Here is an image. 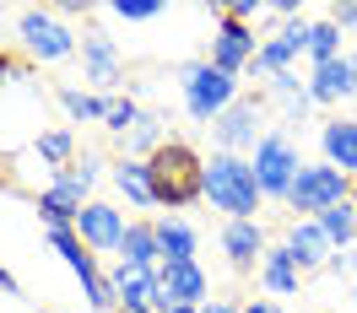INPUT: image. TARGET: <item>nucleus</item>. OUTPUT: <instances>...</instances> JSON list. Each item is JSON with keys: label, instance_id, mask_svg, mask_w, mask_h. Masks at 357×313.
Here are the masks:
<instances>
[{"label": "nucleus", "instance_id": "c9c22d12", "mask_svg": "<svg viewBox=\"0 0 357 313\" xmlns=\"http://www.w3.org/2000/svg\"><path fill=\"white\" fill-rule=\"evenodd\" d=\"M168 313H201V308H168Z\"/></svg>", "mask_w": 357, "mask_h": 313}, {"label": "nucleus", "instance_id": "a19ab883", "mask_svg": "<svg viewBox=\"0 0 357 313\" xmlns=\"http://www.w3.org/2000/svg\"><path fill=\"white\" fill-rule=\"evenodd\" d=\"M352 200H357V195H352Z\"/></svg>", "mask_w": 357, "mask_h": 313}, {"label": "nucleus", "instance_id": "4468645a", "mask_svg": "<svg viewBox=\"0 0 357 313\" xmlns=\"http://www.w3.org/2000/svg\"><path fill=\"white\" fill-rule=\"evenodd\" d=\"M266 227L260 222H227L222 227V254L233 270H260V259H266Z\"/></svg>", "mask_w": 357, "mask_h": 313}, {"label": "nucleus", "instance_id": "6ab92c4d", "mask_svg": "<svg viewBox=\"0 0 357 313\" xmlns=\"http://www.w3.org/2000/svg\"><path fill=\"white\" fill-rule=\"evenodd\" d=\"M119 265H141V270H157V265H162L157 222H130V227H125V243H119Z\"/></svg>", "mask_w": 357, "mask_h": 313}, {"label": "nucleus", "instance_id": "f03ea898", "mask_svg": "<svg viewBox=\"0 0 357 313\" xmlns=\"http://www.w3.org/2000/svg\"><path fill=\"white\" fill-rule=\"evenodd\" d=\"M206 200L227 211V222H260V205H266V189L255 179V162L233 152H211L206 162Z\"/></svg>", "mask_w": 357, "mask_h": 313}, {"label": "nucleus", "instance_id": "39448f33", "mask_svg": "<svg viewBox=\"0 0 357 313\" xmlns=\"http://www.w3.org/2000/svg\"><path fill=\"white\" fill-rule=\"evenodd\" d=\"M357 195V179H347L341 168H331V162H303V173L292 179L287 189V211H298V222H314L319 211H331V205L352 200Z\"/></svg>", "mask_w": 357, "mask_h": 313}, {"label": "nucleus", "instance_id": "c85d7f7f", "mask_svg": "<svg viewBox=\"0 0 357 313\" xmlns=\"http://www.w3.org/2000/svg\"><path fill=\"white\" fill-rule=\"evenodd\" d=\"M222 17H227V22H255V17H266V6H260V0H227V6H222Z\"/></svg>", "mask_w": 357, "mask_h": 313}, {"label": "nucleus", "instance_id": "2eb2a0df", "mask_svg": "<svg viewBox=\"0 0 357 313\" xmlns=\"http://www.w3.org/2000/svg\"><path fill=\"white\" fill-rule=\"evenodd\" d=\"M319 146H325V162H331V168H341L347 179H357V119H347V113L325 119V125H319Z\"/></svg>", "mask_w": 357, "mask_h": 313}, {"label": "nucleus", "instance_id": "2f4dec72", "mask_svg": "<svg viewBox=\"0 0 357 313\" xmlns=\"http://www.w3.org/2000/svg\"><path fill=\"white\" fill-rule=\"evenodd\" d=\"M6 76H22V65H17V60H11L6 49H0V81H6Z\"/></svg>", "mask_w": 357, "mask_h": 313}, {"label": "nucleus", "instance_id": "4c0bfd02", "mask_svg": "<svg viewBox=\"0 0 357 313\" xmlns=\"http://www.w3.org/2000/svg\"><path fill=\"white\" fill-rule=\"evenodd\" d=\"M352 303H357V281H352Z\"/></svg>", "mask_w": 357, "mask_h": 313}, {"label": "nucleus", "instance_id": "a211bd4d", "mask_svg": "<svg viewBox=\"0 0 357 313\" xmlns=\"http://www.w3.org/2000/svg\"><path fill=\"white\" fill-rule=\"evenodd\" d=\"M260 287H266L271 297H298V291H303V270H298V259L287 254V243L266 248V259H260Z\"/></svg>", "mask_w": 357, "mask_h": 313}, {"label": "nucleus", "instance_id": "1a4fd4ad", "mask_svg": "<svg viewBox=\"0 0 357 313\" xmlns=\"http://www.w3.org/2000/svg\"><path fill=\"white\" fill-rule=\"evenodd\" d=\"M255 54H260V38H255V27H244V22H227V17H217L206 60H211L217 70H227V76H244V70L255 65Z\"/></svg>", "mask_w": 357, "mask_h": 313}, {"label": "nucleus", "instance_id": "f257e3e1", "mask_svg": "<svg viewBox=\"0 0 357 313\" xmlns=\"http://www.w3.org/2000/svg\"><path fill=\"white\" fill-rule=\"evenodd\" d=\"M146 173H152V200L162 211H190L195 200H206V156L190 141H168L162 152H152Z\"/></svg>", "mask_w": 357, "mask_h": 313}, {"label": "nucleus", "instance_id": "c756f323", "mask_svg": "<svg viewBox=\"0 0 357 313\" xmlns=\"http://www.w3.org/2000/svg\"><path fill=\"white\" fill-rule=\"evenodd\" d=\"M331 270H335V275H347V281H357V254H352V248H335Z\"/></svg>", "mask_w": 357, "mask_h": 313}, {"label": "nucleus", "instance_id": "cd10ccee", "mask_svg": "<svg viewBox=\"0 0 357 313\" xmlns=\"http://www.w3.org/2000/svg\"><path fill=\"white\" fill-rule=\"evenodd\" d=\"M109 17H119V22H152V17H162V6L157 0H109Z\"/></svg>", "mask_w": 357, "mask_h": 313}, {"label": "nucleus", "instance_id": "58836bf2", "mask_svg": "<svg viewBox=\"0 0 357 313\" xmlns=\"http://www.w3.org/2000/svg\"><path fill=\"white\" fill-rule=\"evenodd\" d=\"M352 65H357V54H352Z\"/></svg>", "mask_w": 357, "mask_h": 313}, {"label": "nucleus", "instance_id": "0eeeda50", "mask_svg": "<svg viewBox=\"0 0 357 313\" xmlns=\"http://www.w3.org/2000/svg\"><path fill=\"white\" fill-rule=\"evenodd\" d=\"M17 38H22V49L33 60H70L76 44H82V38H76L60 17H49V11H22V17H17Z\"/></svg>", "mask_w": 357, "mask_h": 313}, {"label": "nucleus", "instance_id": "5701e85b", "mask_svg": "<svg viewBox=\"0 0 357 313\" xmlns=\"http://www.w3.org/2000/svg\"><path fill=\"white\" fill-rule=\"evenodd\" d=\"M314 222L325 227V238H331L335 248H347L357 238V200H341V205H331V211H319Z\"/></svg>", "mask_w": 357, "mask_h": 313}, {"label": "nucleus", "instance_id": "7ed1b4c3", "mask_svg": "<svg viewBox=\"0 0 357 313\" xmlns=\"http://www.w3.org/2000/svg\"><path fill=\"white\" fill-rule=\"evenodd\" d=\"M98 156H82V162H70V168H60L54 179H49V189L38 195V216H44V227L54 232V227H76V216L87 211V189L98 184Z\"/></svg>", "mask_w": 357, "mask_h": 313}, {"label": "nucleus", "instance_id": "4be33fe9", "mask_svg": "<svg viewBox=\"0 0 357 313\" xmlns=\"http://www.w3.org/2000/svg\"><path fill=\"white\" fill-rule=\"evenodd\" d=\"M54 97H60V109H66L70 125H82V119H103V113H109V97H98V92H87V87H60Z\"/></svg>", "mask_w": 357, "mask_h": 313}, {"label": "nucleus", "instance_id": "e433bc0d", "mask_svg": "<svg viewBox=\"0 0 357 313\" xmlns=\"http://www.w3.org/2000/svg\"><path fill=\"white\" fill-rule=\"evenodd\" d=\"M119 313H125V308H119ZM141 313H157V308H141Z\"/></svg>", "mask_w": 357, "mask_h": 313}, {"label": "nucleus", "instance_id": "a878e982", "mask_svg": "<svg viewBox=\"0 0 357 313\" xmlns=\"http://www.w3.org/2000/svg\"><path fill=\"white\" fill-rule=\"evenodd\" d=\"M141 103H135V97H109V113H103V130L109 135H125V141H130L135 135V125H141Z\"/></svg>", "mask_w": 357, "mask_h": 313}, {"label": "nucleus", "instance_id": "aec40b11", "mask_svg": "<svg viewBox=\"0 0 357 313\" xmlns=\"http://www.w3.org/2000/svg\"><path fill=\"white\" fill-rule=\"evenodd\" d=\"M157 243H162V259L190 265V259H195V243H201V232L184 222V216H162V222H157Z\"/></svg>", "mask_w": 357, "mask_h": 313}, {"label": "nucleus", "instance_id": "b1692460", "mask_svg": "<svg viewBox=\"0 0 357 313\" xmlns=\"http://www.w3.org/2000/svg\"><path fill=\"white\" fill-rule=\"evenodd\" d=\"M33 152H38V162H49V168L60 173V168L76 162V135L70 130H44L38 141H33Z\"/></svg>", "mask_w": 357, "mask_h": 313}, {"label": "nucleus", "instance_id": "393cba45", "mask_svg": "<svg viewBox=\"0 0 357 313\" xmlns=\"http://www.w3.org/2000/svg\"><path fill=\"white\" fill-rule=\"evenodd\" d=\"M125 146H130V156H141V162H146L152 152H162V146H168V130H162V119H157V113H141V125H135V135L125 141Z\"/></svg>", "mask_w": 357, "mask_h": 313}, {"label": "nucleus", "instance_id": "20e7f679", "mask_svg": "<svg viewBox=\"0 0 357 313\" xmlns=\"http://www.w3.org/2000/svg\"><path fill=\"white\" fill-rule=\"evenodd\" d=\"M178 87H184L190 119H201V125H217V119L238 103V76L217 70L211 60H190V65L178 70Z\"/></svg>", "mask_w": 357, "mask_h": 313}, {"label": "nucleus", "instance_id": "f704fd0d", "mask_svg": "<svg viewBox=\"0 0 357 313\" xmlns=\"http://www.w3.org/2000/svg\"><path fill=\"white\" fill-rule=\"evenodd\" d=\"M201 313H238V308H233V303H217V297H211V303H206Z\"/></svg>", "mask_w": 357, "mask_h": 313}, {"label": "nucleus", "instance_id": "7c9ffc66", "mask_svg": "<svg viewBox=\"0 0 357 313\" xmlns=\"http://www.w3.org/2000/svg\"><path fill=\"white\" fill-rule=\"evenodd\" d=\"M331 22L341 27V33H347V27H357V6H335V11H331Z\"/></svg>", "mask_w": 357, "mask_h": 313}, {"label": "nucleus", "instance_id": "ddd939ff", "mask_svg": "<svg viewBox=\"0 0 357 313\" xmlns=\"http://www.w3.org/2000/svg\"><path fill=\"white\" fill-rule=\"evenodd\" d=\"M282 243H287V254L298 259V270H303V275H314V270H331V259H335V243L325 238V227H319V222H298V216H292Z\"/></svg>", "mask_w": 357, "mask_h": 313}, {"label": "nucleus", "instance_id": "9b49d317", "mask_svg": "<svg viewBox=\"0 0 357 313\" xmlns=\"http://www.w3.org/2000/svg\"><path fill=\"white\" fill-rule=\"evenodd\" d=\"M211 141H217V152H233V156L255 152V146L266 141V135H260V97H238V103L211 125Z\"/></svg>", "mask_w": 357, "mask_h": 313}, {"label": "nucleus", "instance_id": "bb28decb", "mask_svg": "<svg viewBox=\"0 0 357 313\" xmlns=\"http://www.w3.org/2000/svg\"><path fill=\"white\" fill-rule=\"evenodd\" d=\"M309 60L314 65H325V60H341V27L325 17V22H314L309 33Z\"/></svg>", "mask_w": 357, "mask_h": 313}, {"label": "nucleus", "instance_id": "412c9836", "mask_svg": "<svg viewBox=\"0 0 357 313\" xmlns=\"http://www.w3.org/2000/svg\"><path fill=\"white\" fill-rule=\"evenodd\" d=\"M114 184H119V195H125L130 205H141V211L157 205L152 200V173H146L141 156H119V162H114Z\"/></svg>", "mask_w": 357, "mask_h": 313}, {"label": "nucleus", "instance_id": "423d86ee", "mask_svg": "<svg viewBox=\"0 0 357 313\" xmlns=\"http://www.w3.org/2000/svg\"><path fill=\"white\" fill-rule=\"evenodd\" d=\"M255 179H260V189H266V200H287L292 179L303 173V152H298V141H292L287 130H271L260 146H255Z\"/></svg>", "mask_w": 357, "mask_h": 313}, {"label": "nucleus", "instance_id": "473e14b6", "mask_svg": "<svg viewBox=\"0 0 357 313\" xmlns=\"http://www.w3.org/2000/svg\"><path fill=\"white\" fill-rule=\"evenodd\" d=\"M0 291H6V297H17V275H11L6 265H0Z\"/></svg>", "mask_w": 357, "mask_h": 313}, {"label": "nucleus", "instance_id": "dca6fc26", "mask_svg": "<svg viewBox=\"0 0 357 313\" xmlns=\"http://www.w3.org/2000/svg\"><path fill=\"white\" fill-rule=\"evenodd\" d=\"M114 281V297L125 313H141V308H157V270H141V265H114L109 270Z\"/></svg>", "mask_w": 357, "mask_h": 313}, {"label": "nucleus", "instance_id": "9d476101", "mask_svg": "<svg viewBox=\"0 0 357 313\" xmlns=\"http://www.w3.org/2000/svg\"><path fill=\"white\" fill-rule=\"evenodd\" d=\"M76 49H82V70H87V81L98 87V97H114V92H119V81H125V65H119L114 38L103 33V27H87Z\"/></svg>", "mask_w": 357, "mask_h": 313}, {"label": "nucleus", "instance_id": "f3484780", "mask_svg": "<svg viewBox=\"0 0 357 313\" xmlns=\"http://www.w3.org/2000/svg\"><path fill=\"white\" fill-rule=\"evenodd\" d=\"M352 92H357V65H352V54L325 60V65L309 70V97H314V103H341V97H352Z\"/></svg>", "mask_w": 357, "mask_h": 313}, {"label": "nucleus", "instance_id": "ea45409f", "mask_svg": "<svg viewBox=\"0 0 357 313\" xmlns=\"http://www.w3.org/2000/svg\"><path fill=\"white\" fill-rule=\"evenodd\" d=\"M44 313H54V308H44Z\"/></svg>", "mask_w": 357, "mask_h": 313}, {"label": "nucleus", "instance_id": "f8f14e48", "mask_svg": "<svg viewBox=\"0 0 357 313\" xmlns=\"http://www.w3.org/2000/svg\"><path fill=\"white\" fill-rule=\"evenodd\" d=\"M125 211H114L109 200H87V211L76 216V238L92 248V254H119L125 243Z\"/></svg>", "mask_w": 357, "mask_h": 313}, {"label": "nucleus", "instance_id": "72a5a7b5", "mask_svg": "<svg viewBox=\"0 0 357 313\" xmlns=\"http://www.w3.org/2000/svg\"><path fill=\"white\" fill-rule=\"evenodd\" d=\"M238 313H276V303H260V297H255V303H244Z\"/></svg>", "mask_w": 357, "mask_h": 313}, {"label": "nucleus", "instance_id": "6e6552de", "mask_svg": "<svg viewBox=\"0 0 357 313\" xmlns=\"http://www.w3.org/2000/svg\"><path fill=\"white\" fill-rule=\"evenodd\" d=\"M206 297H211V281H206V270L190 259V265H174V259H162L157 265V313L168 308H206Z\"/></svg>", "mask_w": 357, "mask_h": 313}]
</instances>
